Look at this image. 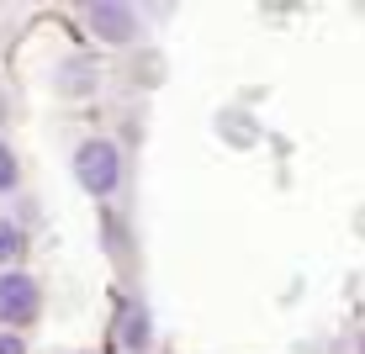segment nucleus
Segmentation results:
<instances>
[{"instance_id":"7ed1b4c3","label":"nucleus","mask_w":365,"mask_h":354,"mask_svg":"<svg viewBox=\"0 0 365 354\" xmlns=\"http://www.w3.org/2000/svg\"><path fill=\"white\" fill-rule=\"evenodd\" d=\"M91 27L106 37V43H128L138 21H133L128 6H106V0H96V6H91Z\"/></svg>"},{"instance_id":"20e7f679","label":"nucleus","mask_w":365,"mask_h":354,"mask_svg":"<svg viewBox=\"0 0 365 354\" xmlns=\"http://www.w3.org/2000/svg\"><path fill=\"white\" fill-rule=\"evenodd\" d=\"M122 338H128V349H143L148 344V328H143V312H128V328H122Z\"/></svg>"},{"instance_id":"0eeeda50","label":"nucleus","mask_w":365,"mask_h":354,"mask_svg":"<svg viewBox=\"0 0 365 354\" xmlns=\"http://www.w3.org/2000/svg\"><path fill=\"white\" fill-rule=\"evenodd\" d=\"M0 354H27V344L16 333H0Z\"/></svg>"},{"instance_id":"39448f33","label":"nucleus","mask_w":365,"mask_h":354,"mask_svg":"<svg viewBox=\"0 0 365 354\" xmlns=\"http://www.w3.org/2000/svg\"><path fill=\"white\" fill-rule=\"evenodd\" d=\"M21 254V233L11 222H0V259H16Z\"/></svg>"},{"instance_id":"423d86ee","label":"nucleus","mask_w":365,"mask_h":354,"mask_svg":"<svg viewBox=\"0 0 365 354\" xmlns=\"http://www.w3.org/2000/svg\"><path fill=\"white\" fill-rule=\"evenodd\" d=\"M16 185V159H11V148L0 143V191H11Z\"/></svg>"},{"instance_id":"6e6552de","label":"nucleus","mask_w":365,"mask_h":354,"mask_svg":"<svg viewBox=\"0 0 365 354\" xmlns=\"http://www.w3.org/2000/svg\"><path fill=\"white\" fill-rule=\"evenodd\" d=\"M360 354H365V338H360Z\"/></svg>"},{"instance_id":"f257e3e1","label":"nucleus","mask_w":365,"mask_h":354,"mask_svg":"<svg viewBox=\"0 0 365 354\" xmlns=\"http://www.w3.org/2000/svg\"><path fill=\"white\" fill-rule=\"evenodd\" d=\"M74 170H80V180L91 185L96 196H106L111 185H117V175H122V159H117L111 143H85L80 159H74Z\"/></svg>"},{"instance_id":"f03ea898","label":"nucleus","mask_w":365,"mask_h":354,"mask_svg":"<svg viewBox=\"0 0 365 354\" xmlns=\"http://www.w3.org/2000/svg\"><path fill=\"white\" fill-rule=\"evenodd\" d=\"M37 281L32 275H0V323H32L37 318Z\"/></svg>"}]
</instances>
